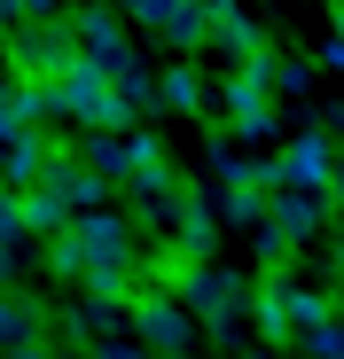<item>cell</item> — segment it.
<instances>
[{
    "mask_svg": "<svg viewBox=\"0 0 344 359\" xmlns=\"http://www.w3.org/2000/svg\"><path fill=\"white\" fill-rule=\"evenodd\" d=\"M204 8H235V0H204Z\"/></svg>",
    "mask_w": 344,
    "mask_h": 359,
    "instance_id": "obj_24",
    "label": "cell"
},
{
    "mask_svg": "<svg viewBox=\"0 0 344 359\" xmlns=\"http://www.w3.org/2000/svg\"><path fill=\"white\" fill-rule=\"evenodd\" d=\"M180 305H188L211 336H235V320L251 313V289H243L235 273H219L211 258H196V266H188V281H180Z\"/></svg>",
    "mask_w": 344,
    "mask_h": 359,
    "instance_id": "obj_4",
    "label": "cell"
},
{
    "mask_svg": "<svg viewBox=\"0 0 344 359\" xmlns=\"http://www.w3.org/2000/svg\"><path fill=\"white\" fill-rule=\"evenodd\" d=\"M305 86H313L305 63H274V94H305Z\"/></svg>",
    "mask_w": 344,
    "mask_h": 359,
    "instance_id": "obj_18",
    "label": "cell"
},
{
    "mask_svg": "<svg viewBox=\"0 0 344 359\" xmlns=\"http://www.w3.org/2000/svg\"><path fill=\"white\" fill-rule=\"evenodd\" d=\"M141 141H149V133H86L79 156H86V172H102V180H126V172L141 164Z\"/></svg>",
    "mask_w": 344,
    "mask_h": 359,
    "instance_id": "obj_12",
    "label": "cell"
},
{
    "mask_svg": "<svg viewBox=\"0 0 344 359\" xmlns=\"http://www.w3.org/2000/svg\"><path fill=\"white\" fill-rule=\"evenodd\" d=\"M298 344H305V359H344V313H329V320L305 328Z\"/></svg>",
    "mask_w": 344,
    "mask_h": 359,
    "instance_id": "obj_14",
    "label": "cell"
},
{
    "mask_svg": "<svg viewBox=\"0 0 344 359\" xmlns=\"http://www.w3.org/2000/svg\"><path fill=\"white\" fill-rule=\"evenodd\" d=\"M157 102L180 109V117H211V94H204V71H196V63H172V71L157 79Z\"/></svg>",
    "mask_w": 344,
    "mask_h": 359,
    "instance_id": "obj_13",
    "label": "cell"
},
{
    "mask_svg": "<svg viewBox=\"0 0 344 359\" xmlns=\"http://www.w3.org/2000/svg\"><path fill=\"white\" fill-rule=\"evenodd\" d=\"M8 359H39V344H16V351H8Z\"/></svg>",
    "mask_w": 344,
    "mask_h": 359,
    "instance_id": "obj_23",
    "label": "cell"
},
{
    "mask_svg": "<svg viewBox=\"0 0 344 359\" xmlns=\"http://www.w3.org/2000/svg\"><path fill=\"white\" fill-rule=\"evenodd\" d=\"M102 188H110V180H102V172H86V156L55 149V156H47V172L24 188V226H32V234H63L79 211H94V203H102Z\"/></svg>",
    "mask_w": 344,
    "mask_h": 359,
    "instance_id": "obj_1",
    "label": "cell"
},
{
    "mask_svg": "<svg viewBox=\"0 0 344 359\" xmlns=\"http://www.w3.org/2000/svg\"><path fill=\"white\" fill-rule=\"evenodd\" d=\"M211 243H219V219H211V203H196V196L180 188V196H172V250L211 258Z\"/></svg>",
    "mask_w": 344,
    "mask_h": 359,
    "instance_id": "obj_10",
    "label": "cell"
},
{
    "mask_svg": "<svg viewBox=\"0 0 344 359\" xmlns=\"http://www.w3.org/2000/svg\"><path fill=\"white\" fill-rule=\"evenodd\" d=\"M204 47H219L227 63H251V55H266V32L243 16V8H211V39Z\"/></svg>",
    "mask_w": 344,
    "mask_h": 359,
    "instance_id": "obj_11",
    "label": "cell"
},
{
    "mask_svg": "<svg viewBox=\"0 0 344 359\" xmlns=\"http://www.w3.org/2000/svg\"><path fill=\"white\" fill-rule=\"evenodd\" d=\"M8 63H16V79H55L63 63H79V32H71V16L16 24V32H8Z\"/></svg>",
    "mask_w": 344,
    "mask_h": 359,
    "instance_id": "obj_5",
    "label": "cell"
},
{
    "mask_svg": "<svg viewBox=\"0 0 344 359\" xmlns=\"http://www.w3.org/2000/svg\"><path fill=\"white\" fill-rule=\"evenodd\" d=\"M329 250H336V273H344V219H336V243H329Z\"/></svg>",
    "mask_w": 344,
    "mask_h": 359,
    "instance_id": "obj_22",
    "label": "cell"
},
{
    "mask_svg": "<svg viewBox=\"0 0 344 359\" xmlns=\"http://www.w3.org/2000/svg\"><path fill=\"white\" fill-rule=\"evenodd\" d=\"M211 109L235 126V141H266V133H274V47L251 55V63H235V79L219 86Z\"/></svg>",
    "mask_w": 344,
    "mask_h": 359,
    "instance_id": "obj_3",
    "label": "cell"
},
{
    "mask_svg": "<svg viewBox=\"0 0 344 359\" xmlns=\"http://www.w3.org/2000/svg\"><path fill=\"white\" fill-rule=\"evenodd\" d=\"M164 359H180V351H164Z\"/></svg>",
    "mask_w": 344,
    "mask_h": 359,
    "instance_id": "obj_25",
    "label": "cell"
},
{
    "mask_svg": "<svg viewBox=\"0 0 344 359\" xmlns=\"http://www.w3.org/2000/svg\"><path fill=\"white\" fill-rule=\"evenodd\" d=\"M71 32H79V55H86V63H102L110 79H126V71H133V47H126L118 8H79V16H71Z\"/></svg>",
    "mask_w": 344,
    "mask_h": 359,
    "instance_id": "obj_7",
    "label": "cell"
},
{
    "mask_svg": "<svg viewBox=\"0 0 344 359\" xmlns=\"http://www.w3.org/2000/svg\"><path fill=\"white\" fill-rule=\"evenodd\" d=\"M321 196H329V203H336V211H344V156H336V164H329V188H321Z\"/></svg>",
    "mask_w": 344,
    "mask_h": 359,
    "instance_id": "obj_20",
    "label": "cell"
},
{
    "mask_svg": "<svg viewBox=\"0 0 344 359\" xmlns=\"http://www.w3.org/2000/svg\"><path fill=\"white\" fill-rule=\"evenodd\" d=\"M321 219H329V196H321V188H274V196H266V219H258V250H266V266H290V250L313 243Z\"/></svg>",
    "mask_w": 344,
    "mask_h": 359,
    "instance_id": "obj_2",
    "label": "cell"
},
{
    "mask_svg": "<svg viewBox=\"0 0 344 359\" xmlns=\"http://www.w3.org/2000/svg\"><path fill=\"white\" fill-rule=\"evenodd\" d=\"M94 359H149V344H141V336H102Z\"/></svg>",
    "mask_w": 344,
    "mask_h": 359,
    "instance_id": "obj_17",
    "label": "cell"
},
{
    "mask_svg": "<svg viewBox=\"0 0 344 359\" xmlns=\"http://www.w3.org/2000/svg\"><path fill=\"white\" fill-rule=\"evenodd\" d=\"M164 47H180V55H196L204 39H211V8L204 0H149V16H141Z\"/></svg>",
    "mask_w": 344,
    "mask_h": 359,
    "instance_id": "obj_8",
    "label": "cell"
},
{
    "mask_svg": "<svg viewBox=\"0 0 344 359\" xmlns=\"http://www.w3.org/2000/svg\"><path fill=\"white\" fill-rule=\"evenodd\" d=\"M55 16V0H0V32H16V24H39Z\"/></svg>",
    "mask_w": 344,
    "mask_h": 359,
    "instance_id": "obj_16",
    "label": "cell"
},
{
    "mask_svg": "<svg viewBox=\"0 0 344 359\" xmlns=\"http://www.w3.org/2000/svg\"><path fill=\"white\" fill-rule=\"evenodd\" d=\"M133 336L149 344V359L188 351V344H196V313L172 305V297H157V289H133Z\"/></svg>",
    "mask_w": 344,
    "mask_h": 359,
    "instance_id": "obj_6",
    "label": "cell"
},
{
    "mask_svg": "<svg viewBox=\"0 0 344 359\" xmlns=\"http://www.w3.org/2000/svg\"><path fill=\"white\" fill-rule=\"evenodd\" d=\"M266 196H274V188H251V180L227 188V219H235V226H258V219H266Z\"/></svg>",
    "mask_w": 344,
    "mask_h": 359,
    "instance_id": "obj_15",
    "label": "cell"
},
{
    "mask_svg": "<svg viewBox=\"0 0 344 359\" xmlns=\"http://www.w3.org/2000/svg\"><path fill=\"white\" fill-rule=\"evenodd\" d=\"M329 63L344 71V0H336V32H329Z\"/></svg>",
    "mask_w": 344,
    "mask_h": 359,
    "instance_id": "obj_19",
    "label": "cell"
},
{
    "mask_svg": "<svg viewBox=\"0 0 344 359\" xmlns=\"http://www.w3.org/2000/svg\"><path fill=\"white\" fill-rule=\"evenodd\" d=\"M329 164H336V141L329 133H298L290 149L274 156V180L282 188H329Z\"/></svg>",
    "mask_w": 344,
    "mask_h": 359,
    "instance_id": "obj_9",
    "label": "cell"
},
{
    "mask_svg": "<svg viewBox=\"0 0 344 359\" xmlns=\"http://www.w3.org/2000/svg\"><path fill=\"white\" fill-rule=\"evenodd\" d=\"M16 273V250H8V234H0V281H8Z\"/></svg>",
    "mask_w": 344,
    "mask_h": 359,
    "instance_id": "obj_21",
    "label": "cell"
}]
</instances>
